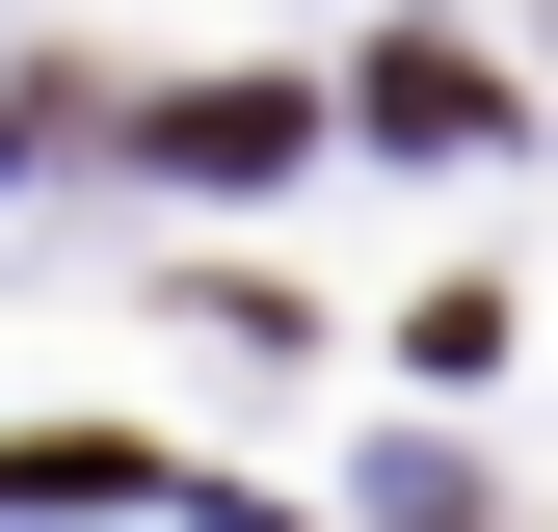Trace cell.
<instances>
[{
	"label": "cell",
	"mask_w": 558,
	"mask_h": 532,
	"mask_svg": "<svg viewBox=\"0 0 558 532\" xmlns=\"http://www.w3.org/2000/svg\"><path fill=\"white\" fill-rule=\"evenodd\" d=\"M373 133H506V81H478L452 27H399V53H373Z\"/></svg>",
	"instance_id": "6da1fadb"
}]
</instances>
